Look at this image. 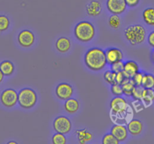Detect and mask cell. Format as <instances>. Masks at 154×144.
Listing matches in <instances>:
<instances>
[{"label":"cell","instance_id":"obj_1","mask_svg":"<svg viewBox=\"0 0 154 144\" xmlns=\"http://www.w3.org/2000/svg\"><path fill=\"white\" fill-rule=\"evenodd\" d=\"M85 62L89 69L100 71L104 68L106 64V53L101 49H91L85 54Z\"/></svg>","mask_w":154,"mask_h":144},{"label":"cell","instance_id":"obj_2","mask_svg":"<svg viewBox=\"0 0 154 144\" xmlns=\"http://www.w3.org/2000/svg\"><path fill=\"white\" fill-rule=\"evenodd\" d=\"M75 37L82 42H88L91 40L95 34L94 26L88 21H82L75 26Z\"/></svg>","mask_w":154,"mask_h":144},{"label":"cell","instance_id":"obj_3","mask_svg":"<svg viewBox=\"0 0 154 144\" xmlns=\"http://www.w3.org/2000/svg\"><path fill=\"white\" fill-rule=\"evenodd\" d=\"M125 36L131 45H137L144 41L146 30L141 25H132L125 29Z\"/></svg>","mask_w":154,"mask_h":144},{"label":"cell","instance_id":"obj_4","mask_svg":"<svg viewBox=\"0 0 154 144\" xmlns=\"http://www.w3.org/2000/svg\"><path fill=\"white\" fill-rule=\"evenodd\" d=\"M37 101L36 93L29 88H25L18 93L19 105L23 109H30L35 105Z\"/></svg>","mask_w":154,"mask_h":144},{"label":"cell","instance_id":"obj_5","mask_svg":"<svg viewBox=\"0 0 154 144\" xmlns=\"http://www.w3.org/2000/svg\"><path fill=\"white\" fill-rule=\"evenodd\" d=\"M1 102L6 107L14 106L18 102V94L13 89L4 90L1 95Z\"/></svg>","mask_w":154,"mask_h":144},{"label":"cell","instance_id":"obj_6","mask_svg":"<svg viewBox=\"0 0 154 144\" xmlns=\"http://www.w3.org/2000/svg\"><path fill=\"white\" fill-rule=\"evenodd\" d=\"M71 127H72V124L66 117L60 116L54 120V129L57 133L66 134L70 131Z\"/></svg>","mask_w":154,"mask_h":144},{"label":"cell","instance_id":"obj_7","mask_svg":"<svg viewBox=\"0 0 154 144\" xmlns=\"http://www.w3.org/2000/svg\"><path fill=\"white\" fill-rule=\"evenodd\" d=\"M111 111L115 115H123L128 109V104L124 99L119 96L113 98L110 102Z\"/></svg>","mask_w":154,"mask_h":144},{"label":"cell","instance_id":"obj_8","mask_svg":"<svg viewBox=\"0 0 154 144\" xmlns=\"http://www.w3.org/2000/svg\"><path fill=\"white\" fill-rule=\"evenodd\" d=\"M107 9L113 14H122L126 9L125 0H107Z\"/></svg>","mask_w":154,"mask_h":144},{"label":"cell","instance_id":"obj_9","mask_svg":"<svg viewBox=\"0 0 154 144\" xmlns=\"http://www.w3.org/2000/svg\"><path fill=\"white\" fill-rule=\"evenodd\" d=\"M73 93V90L71 85L63 83L59 84L56 88V95L57 97L62 100H66L72 96Z\"/></svg>","mask_w":154,"mask_h":144},{"label":"cell","instance_id":"obj_10","mask_svg":"<svg viewBox=\"0 0 154 144\" xmlns=\"http://www.w3.org/2000/svg\"><path fill=\"white\" fill-rule=\"evenodd\" d=\"M35 41L34 34L29 30H23L18 35V42L23 47H29Z\"/></svg>","mask_w":154,"mask_h":144},{"label":"cell","instance_id":"obj_11","mask_svg":"<svg viewBox=\"0 0 154 144\" xmlns=\"http://www.w3.org/2000/svg\"><path fill=\"white\" fill-rule=\"evenodd\" d=\"M105 53H106V62L109 65H112L119 61H122V58H123V54L119 49H109L108 50H106Z\"/></svg>","mask_w":154,"mask_h":144},{"label":"cell","instance_id":"obj_12","mask_svg":"<svg viewBox=\"0 0 154 144\" xmlns=\"http://www.w3.org/2000/svg\"><path fill=\"white\" fill-rule=\"evenodd\" d=\"M111 133L119 140L124 141L128 136V129L121 124H116L111 129Z\"/></svg>","mask_w":154,"mask_h":144},{"label":"cell","instance_id":"obj_13","mask_svg":"<svg viewBox=\"0 0 154 144\" xmlns=\"http://www.w3.org/2000/svg\"><path fill=\"white\" fill-rule=\"evenodd\" d=\"M139 71V67L137 64L134 61H128L124 64L123 73L128 78H131Z\"/></svg>","mask_w":154,"mask_h":144},{"label":"cell","instance_id":"obj_14","mask_svg":"<svg viewBox=\"0 0 154 144\" xmlns=\"http://www.w3.org/2000/svg\"><path fill=\"white\" fill-rule=\"evenodd\" d=\"M128 132H129L133 136H137L141 133L143 130V124L139 120L134 119L131 120L128 124Z\"/></svg>","mask_w":154,"mask_h":144},{"label":"cell","instance_id":"obj_15","mask_svg":"<svg viewBox=\"0 0 154 144\" xmlns=\"http://www.w3.org/2000/svg\"><path fill=\"white\" fill-rule=\"evenodd\" d=\"M142 102L145 107L150 106L154 101V93L152 89H145L143 90V96L141 99Z\"/></svg>","mask_w":154,"mask_h":144},{"label":"cell","instance_id":"obj_16","mask_svg":"<svg viewBox=\"0 0 154 144\" xmlns=\"http://www.w3.org/2000/svg\"><path fill=\"white\" fill-rule=\"evenodd\" d=\"M87 12L89 15H99L101 11V5L98 1H92L87 5Z\"/></svg>","mask_w":154,"mask_h":144},{"label":"cell","instance_id":"obj_17","mask_svg":"<svg viewBox=\"0 0 154 144\" xmlns=\"http://www.w3.org/2000/svg\"><path fill=\"white\" fill-rule=\"evenodd\" d=\"M64 108L65 110L69 112V113H75V112L79 110V102L75 99L69 98V99H66V102L64 104Z\"/></svg>","mask_w":154,"mask_h":144},{"label":"cell","instance_id":"obj_18","mask_svg":"<svg viewBox=\"0 0 154 144\" xmlns=\"http://www.w3.org/2000/svg\"><path fill=\"white\" fill-rule=\"evenodd\" d=\"M70 41L66 37L59 38L56 43V48L60 53H66L70 48Z\"/></svg>","mask_w":154,"mask_h":144},{"label":"cell","instance_id":"obj_19","mask_svg":"<svg viewBox=\"0 0 154 144\" xmlns=\"http://www.w3.org/2000/svg\"><path fill=\"white\" fill-rule=\"evenodd\" d=\"M14 65L9 61H4L0 64V70L3 73L4 76H10L14 72Z\"/></svg>","mask_w":154,"mask_h":144},{"label":"cell","instance_id":"obj_20","mask_svg":"<svg viewBox=\"0 0 154 144\" xmlns=\"http://www.w3.org/2000/svg\"><path fill=\"white\" fill-rule=\"evenodd\" d=\"M143 18L146 24L154 27V8H146L143 12Z\"/></svg>","mask_w":154,"mask_h":144},{"label":"cell","instance_id":"obj_21","mask_svg":"<svg viewBox=\"0 0 154 144\" xmlns=\"http://www.w3.org/2000/svg\"><path fill=\"white\" fill-rule=\"evenodd\" d=\"M142 87L145 89L154 88V76L152 75H144L142 81Z\"/></svg>","mask_w":154,"mask_h":144},{"label":"cell","instance_id":"obj_22","mask_svg":"<svg viewBox=\"0 0 154 144\" xmlns=\"http://www.w3.org/2000/svg\"><path fill=\"white\" fill-rule=\"evenodd\" d=\"M76 134L78 135V138L81 143H85L87 141L91 140L92 138V134L89 132H87L85 130H78L76 131Z\"/></svg>","mask_w":154,"mask_h":144},{"label":"cell","instance_id":"obj_23","mask_svg":"<svg viewBox=\"0 0 154 144\" xmlns=\"http://www.w3.org/2000/svg\"><path fill=\"white\" fill-rule=\"evenodd\" d=\"M134 87H135V85H134L132 79L131 78L129 81H128V82H126L125 84H122V91H123V93L128 96H131V95H132L133 89H134Z\"/></svg>","mask_w":154,"mask_h":144},{"label":"cell","instance_id":"obj_24","mask_svg":"<svg viewBox=\"0 0 154 144\" xmlns=\"http://www.w3.org/2000/svg\"><path fill=\"white\" fill-rule=\"evenodd\" d=\"M130 79H131V78H128V77L123 73V71H121V72H119V73H116L115 84H119V85L122 86V84H125L126 82L129 81Z\"/></svg>","mask_w":154,"mask_h":144},{"label":"cell","instance_id":"obj_25","mask_svg":"<svg viewBox=\"0 0 154 144\" xmlns=\"http://www.w3.org/2000/svg\"><path fill=\"white\" fill-rule=\"evenodd\" d=\"M144 88H143L142 86H135L133 89L132 91V95L135 100H141L142 96H143V92Z\"/></svg>","mask_w":154,"mask_h":144},{"label":"cell","instance_id":"obj_26","mask_svg":"<svg viewBox=\"0 0 154 144\" xmlns=\"http://www.w3.org/2000/svg\"><path fill=\"white\" fill-rule=\"evenodd\" d=\"M102 143L103 144H118L119 140H118L112 133L109 134H106L103 136L102 139Z\"/></svg>","mask_w":154,"mask_h":144},{"label":"cell","instance_id":"obj_27","mask_svg":"<svg viewBox=\"0 0 154 144\" xmlns=\"http://www.w3.org/2000/svg\"><path fill=\"white\" fill-rule=\"evenodd\" d=\"M52 142L54 144H65L66 142V137L64 134L57 133L54 134L52 137Z\"/></svg>","mask_w":154,"mask_h":144},{"label":"cell","instance_id":"obj_28","mask_svg":"<svg viewBox=\"0 0 154 144\" xmlns=\"http://www.w3.org/2000/svg\"><path fill=\"white\" fill-rule=\"evenodd\" d=\"M109 24L110 25L111 27L112 28H116L119 27L120 26V24H121V21L119 17L118 16V14H113V15L111 16L109 18Z\"/></svg>","mask_w":154,"mask_h":144},{"label":"cell","instance_id":"obj_29","mask_svg":"<svg viewBox=\"0 0 154 144\" xmlns=\"http://www.w3.org/2000/svg\"><path fill=\"white\" fill-rule=\"evenodd\" d=\"M9 27V20L5 15H0V32L6 30Z\"/></svg>","mask_w":154,"mask_h":144},{"label":"cell","instance_id":"obj_30","mask_svg":"<svg viewBox=\"0 0 154 144\" xmlns=\"http://www.w3.org/2000/svg\"><path fill=\"white\" fill-rule=\"evenodd\" d=\"M116 75V73H115L113 71H106L104 74L105 81L110 84H115Z\"/></svg>","mask_w":154,"mask_h":144},{"label":"cell","instance_id":"obj_31","mask_svg":"<svg viewBox=\"0 0 154 144\" xmlns=\"http://www.w3.org/2000/svg\"><path fill=\"white\" fill-rule=\"evenodd\" d=\"M111 65H112L111 66V70H112V71L115 72V73H119V72H121V71H123L124 63L122 62V61L115 62V63L112 64Z\"/></svg>","mask_w":154,"mask_h":144},{"label":"cell","instance_id":"obj_32","mask_svg":"<svg viewBox=\"0 0 154 144\" xmlns=\"http://www.w3.org/2000/svg\"><path fill=\"white\" fill-rule=\"evenodd\" d=\"M144 74L141 73V72H137L134 76L131 78L133 82H134L135 86H141L142 81H143V78Z\"/></svg>","mask_w":154,"mask_h":144},{"label":"cell","instance_id":"obj_33","mask_svg":"<svg viewBox=\"0 0 154 144\" xmlns=\"http://www.w3.org/2000/svg\"><path fill=\"white\" fill-rule=\"evenodd\" d=\"M111 91H112V94L116 95V96H119L122 94H123V91H122V86L119 85L118 84H112V87H111Z\"/></svg>","mask_w":154,"mask_h":144},{"label":"cell","instance_id":"obj_34","mask_svg":"<svg viewBox=\"0 0 154 144\" xmlns=\"http://www.w3.org/2000/svg\"><path fill=\"white\" fill-rule=\"evenodd\" d=\"M140 0H125L126 5L129 7H134L139 3Z\"/></svg>","mask_w":154,"mask_h":144},{"label":"cell","instance_id":"obj_35","mask_svg":"<svg viewBox=\"0 0 154 144\" xmlns=\"http://www.w3.org/2000/svg\"><path fill=\"white\" fill-rule=\"evenodd\" d=\"M148 43L151 46L154 47V31L151 32L148 36Z\"/></svg>","mask_w":154,"mask_h":144},{"label":"cell","instance_id":"obj_36","mask_svg":"<svg viewBox=\"0 0 154 144\" xmlns=\"http://www.w3.org/2000/svg\"><path fill=\"white\" fill-rule=\"evenodd\" d=\"M3 78H4V75L3 73L2 72V71L0 70V83L2 82V81H3Z\"/></svg>","mask_w":154,"mask_h":144},{"label":"cell","instance_id":"obj_37","mask_svg":"<svg viewBox=\"0 0 154 144\" xmlns=\"http://www.w3.org/2000/svg\"><path fill=\"white\" fill-rule=\"evenodd\" d=\"M16 143H17V142H13V141H12V142H8V144H16Z\"/></svg>","mask_w":154,"mask_h":144},{"label":"cell","instance_id":"obj_38","mask_svg":"<svg viewBox=\"0 0 154 144\" xmlns=\"http://www.w3.org/2000/svg\"><path fill=\"white\" fill-rule=\"evenodd\" d=\"M153 93H154V90H153Z\"/></svg>","mask_w":154,"mask_h":144}]
</instances>
